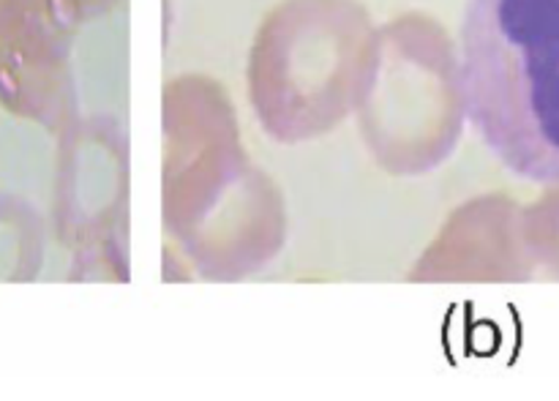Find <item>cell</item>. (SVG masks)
Returning <instances> with one entry per match:
<instances>
[{"label":"cell","mask_w":559,"mask_h":401,"mask_svg":"<svg viewBox=\"0 0 559 401\" xmlns=\"http://www.w3.org/2000/svg\"><path fill=\"white\" fill-rule=\"evenodd\" d=\"M464 113L516 178L559 184V0H467Z\"/></svg>","instance_id":"cell-1"}]
</instances>
